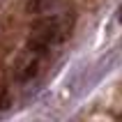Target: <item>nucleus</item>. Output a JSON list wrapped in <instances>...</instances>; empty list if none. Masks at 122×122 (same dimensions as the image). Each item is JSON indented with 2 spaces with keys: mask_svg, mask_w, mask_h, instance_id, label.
<instances>
[{
  "mask_svg": "<svg viewBox=\"0 0 122 122\" xmlns=\"http://www.w3.org/2000/svg\"><path fill=\"white\" fill-rule=\"evenodd\" d=\"M7 106H9V92L5 83H0V111H5Z\"/></svg>",
  "mask_w": 122,
  "mask_h": 122,
  "instance_id": "20e7f679",
  "label": "nucleus"
},
{
  "mask_svg": "<svg viewBox=\"0 0 122 122\" xmlns=\"http://www.w3.org/2000/svg\"><path fill=\"white\" fill-rule=\"evenodd\" d=\"M60 25H62V21L55 19V16L37 21L32 25V30H30V37H28V51L41 53V51L48 48V44H53L55 39H62Z\"/></svg>",
  "mask_w": 122,
  "mask_h": 122,
  "instance_id": "f257e3e1",
  "label": "nucleus"
},
{
  "mask_svg": "<svg viewBox=\"0 0 122 122\" xmlns=\"http://www.w3.org/2000/svg\"><path fill=\"white\" fill-rule=\"evenodd\" d=\"M39 55L41 53H35V51H28L25 55H21L16 67H14L16 81H30L37 74V69H39Z\"/></svg>",
  "mask_w": 122,
  "mask_h": 122,
  "instance_id": "f03ea898",
  "label": "nucleus"
},
{
  "mask_svg": "<svg viewBox=\"0 0 122 122\" xmlns=\"http://www.w3.org/2000/svg\"><path fill=\"white\" fill-rule=\"evenodd\" d=\"M53 5H55V0H28L25 9L30 14H39V12H44V9H48V7H53Z\"/></svg>",
  "mask_w": 122,
  "mask_h": 122,
  "instance_id": "7ed1b4c3",
  "label": "nucleus"
},
{
  "mask_svg": "<svg viewBox=\"0 0 122 122\" xmlns=\"http://www.w3.org/2000/svg\"><path fill=\"white\" fill-rule=\"evenodd\" d=\"M117 21H120V23H122V9H120V14H117Z\"/></svg>",
  "mask_w": 122,
  "mask_h": 122,
  "instance_id": "39448f33",
  "label": "nucleus"
},
{
  "mask_svg": "<svg viewBox=\"0 0 122 122\" xmlns=\"http://www.w3.org/2000/svg\"><path fill=\"white\" fill-rule=\"evenodd\" d=\"M117 122H122V115H117Z\"/></svg>",
  "mask_w": 122,
  "mask_h": 122,
  "instance_id": "423d86ee",
  "label": "nucleus"
}]
</instances>
